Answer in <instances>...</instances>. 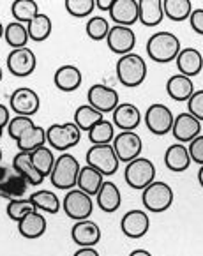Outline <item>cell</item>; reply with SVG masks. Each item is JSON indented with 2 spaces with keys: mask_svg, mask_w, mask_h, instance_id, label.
Here are the masks:
<instances>
[{
  "mask_svg": "<svg viewBox=\"0 0 203 256\" xmlns=\"http://www.w3.org/2000/svg\"><path fill=\"white\" fill-rule=\"evenodd\" d=\"M180 50V39L166 30L156 32L147 41V55L158 64H168L172 60H177Z\"/></svg>",
  "mask_w": 203,
  "mask_h": 256,
  "instance_id": "6da1fadb",
  "label": "cell"
},
{
  "mask_svg": "<svg viewBox=\"0 0 203 256\" xmlns=\"http://www.w3.org/2000/svg\"><path fill=\"white\" fill-rule=\"evenodd\" d=\"M80 170H82V166H80L78 159L69 152H62L60 158H56L55 161L53 172L50 175V182L56 189L71 191L78 184Z\"/></svg>",
  "mask_w": 203,
  "mask_h": 256,
  "instance_id": "7a4b0ae2",
  "label": "cell"
},
{
  "mask_svg": "<svg viewBox=\"0 0 203 256\" xmlns=\"http://www.w3.org/2000/svg\"><path fill=\"white\" fill-rule=\"evenodd\" d=\"M115 71H117V80L124 87L134 88L140 87L147 78V62L138 53H128L117 60Z\"/></svg>",
  "mask_w": 203,
  "mask_h": 256,
  "instance_id": "3957f363",
  "label": "cell"
},
{
  "mask_svg": "<svg viewBox=\"0 0 203 256\" xmlns=\"http://www.w3.org/2000/svg\"><path fill=\"white\" fill-rule=\"evenodd\" d=\"M80 140H82V129L74 122L52 124L46 129V144L55 150H69L80 144Z\"/></svg>",
  "mask_w": 203,
  "mask_h": 256,
  "instance_id": "277c9868",
  "label": "cell"
},
{
  "mask_svg": "<svg viewBox=\"0 0 203 256\" xmlns=\"http://www.w3.org/2000/svg\"><path fill=\"white\" fill-rule=\"evenodd\" d=\"M142 202L143 207L148 212L154 214H161V212L168 210L173 204V189L170 188L166 182L154 180L150 186L143 189L142 192Z\"/></svg>",
  "mask_w": 203,
  "mask_h": 256,
  "instance_id": "5b68a950",
  "label": "cell"
},
{
  "mask_svg": "<svg viewBox=\"0 0 203 256\" xmlns=\"http://www.w3.org/2000/svg\"><path fill=\"white\" fill-rule=\"evenodd\" d=\"M62 208H64L66 216L72 221H85V219H90L92 210H94V200L90 194L74 188L66 192L64 200H62Z\"/></svg>",
  "mask_w": 203,
  "mask_h": 256,
  "instance_id": "8992f818",
  "label": "cell"
},
{
  "mask_svg": "<svg viewBox=\"0 0 203 256\" xmlns=\"http://www.w3.org/2000/svg\"><path fill=\"white\" fill-rule=\"evenodd\" d=\"M124 178L129 188L132 189H145L156 180V166L150 159L136 158L134 161L128 162L124 170Z\"/></svg>",
  "mask_w": 203,
  "mask_h": 256,
  "instance_id": "52a82bcc",
  "label": "cell"
},
{
  "mask_svg": "<svg viewBox=\"0 0 203 256\" xmlns=\"http://www.w3.org/2000/svg\"><path fill=\"white\" fill-rule=\"evenodd\" d=\"M86 164L101 172L104 177H110L118 170V158L113 150V145H92L86 150Z\"/></svg>",
  "mask_w": 203,
  "mask_h": 256,
  "instance_id": "ba28073f",
  "label": "cell"
},
{
  "mask_svg": "<svg viewBox=\"0 0 203 256\" xmlns=\"http://www.w3.org/2000/svg\"><path fill=\"white\" fill-rule=\"evenodd\" d=\"M143 120L147 129L156 136H164L172 132L173 122H175V115L166 104L161 102H154L147 108V113L143 115Z\"/></svg>",
  "mask_w": 203,
  "mask_h": 256,
  "instance_id": "9c48e42d",
  "label": "cell"
},
{
  "mask_svg": "<svg viewBox=\"0 0 203 256\" xmlns=\"http://www.w3.org/2000/svg\"><path fill=\"white\" fill-rule=\"evenodd\" d=\"M112 145L118 161L122 162L134 161L136 158H140L143 150V142L136 131H120L118 134H115Z\"/></svg>",
  "mask_w": 203,
  "mask_h": 256,
  "instance_id": "30bf717a",
  "label": "cell"
},
{
  "mask_svg": "<svg viewBox=\"0 0 203 256\" xmlns=\"http://www.w3.org/2000/svg\"><path fill=\"white\" fill-rule=\"evenodd\" d=\"M86 99H88V104L92 108H96L98 112L104 113H113L115 108L120 104V98H118V92L112 87H106L102 83H96L88 88L86 92Z\"/></svg>",
  "mask_w": 203,
  "mask_h": 256,
  "instance_id": "8fae6325",
  "label": "cell"
},
{
  "mask_svg": "<svg viewBox=\"0 0 203 256\" xmlns=\"http://www.w3.org/2000/svg\"><path fill=\"white\" fill-rule=\"evenodd\" d=\"M8 71L16 78H25V76L32 74L38 68V56L28 46L20 50H11L8 55Z\"/></svg>",
  "mask_w": 203,
  "mask_h": 256,
  "instance_id": "7c38bea8",
  "label": "cell"
},
{
  "mask_svg": "<svg viewBox=\"0 0 203 256\" xmlns=\"http://www.w3.org/2000/svg\"><path fill=\"white\" fill-rule=\"evenodd\" d=\"M9 104L11 110L16 115H23V117H32L39 112L41 108V98L34 88L28 87H20L9 98Z\"/></svg>",
  "mask_w": 203,
  "mask_h": 256,
  "instance_id": "4fadbf2b",
  "label": "cell"
},
{
  "mask_svg": "<svg viewBox=\"0 0 203 256\" xmlns=\"http://www.w3.org/2000/svg\"><path fill=\"white\" fill-rule=\"evenodd\" d=\"M28 182L16 172L14 168L0 164V196L8 198V200H16V198H23Z\"/></svg>",
  "mask_w": 203,
  "mask_h": 256,
  "instance_id": "5bb4252c",
  "label": "cell"
},
{
  "mask_svg": "<svg viewBox=\"0 0 203 256\" xmlns=\"http://www.w3.org/2000/svg\"><path fill=\"white\" fill-rule=\"evenodd\" d=\"M106 44L117 55H128L132 53V48L136 46V34L131 26L115 25L110 28V34L106 38Z\"/></svg>",
  "mask_w": 203,
  "mask_h": 256,
  "instance_id": "9a60e30c",
  "label": "cell"
},
{
  "mask_svg": "<svg viewBox=\"0 0 203 256\" xmlns=\"http://www.w3.org/2000/svg\"><path fill=\"white\" fill-rule=\"evenodd\" d=\"M172 134L175 136L178 144H191L196 136L202 134V122L196 117H192L189 112L178 113L173 122Z\"/></svg>",
  "mask_w": 203,
  "mask_h": 256,
  "instance_id": "2e32d148",
  "label": "cell"
},
{
  "mask_svg": "<svg viewBox=\"0 0 203 256\" xmlns=\"http://www.w3.org/2000/svg\"><path fill=\"white\" fill-rule=\"evenodd\" d=\"M148 228H150V218L147 212L140 208L126 212L120 221L122 234L129 238H142L143 235H147Z\"/></svg>",
  "mask_w": 203,
  "mask_h": 256,
  "instance_id": "e0dca14e",
  "label": "cell"
},
{
  "mask_svg": "<svg viewBox=\"0 0 203 256\" xmlns=\"http://www.w3.org/2000/svg\"><path fill=\"white\" fill-rule=\"evenodd\" d=\"M71 238L80 248H94L101 240V228L90 219L76 221L71 228Z\"/></svg>",
  "mask_w": 203,
  "mask_h": 256,
  "instance_id": "ac0fdd59",
  "label": "cell"
},
{
  "mask_svg": "<svg viewBox=\"0 0 203 256\" xmlns=\"http://www.w3.org/2000/svg\"><path fill=\"white\" fill-rule=\"evenodd\" d=\"M112 122L120 131H134L142 122V112L131 102H120L112 113Z\"/></svg>",
  "mask_w": 203,
  "mask_h": 256,
  "instance_id": "d6986e66",
  "label": "cell"
},
{
  "mask_svg": "<svg viewBox=\"0 0 203 256\" xmlns=\"http://www.w3.org/2000/svg\"><path fill=\"white\" fill-rule=\"evenodd\" d=\"M108 14L115 25L131 26L140 22V4L136 0H115Z\"/></svg>",
  "mask_w": 203,
  "mask_h": 256,
  "instance_id": "ffe728a7",
  "label": "cell"
},
{
  "mask_svg": "<svg viewBox=\"0 0 203 256\" xmlns=\"http://www.w3.org/2000/svg\"><path fill=\"white\" fill-rule=\"evenodd\" d=\"M83 82V74L76 66L72 64H66L60 66V68L55 71V76H53V83L55 87L62 92H74L80 88Z\"/></svg>",
  "mask_w": 203,
  "mask_h": 256,
  "instance_id": "44dd1931",
  "label": "cell"
},
{
  "mask_svg": "<svg viewBox=\"0 0 203 256\" xmlns=\"http://www.w3.org/2000/svg\"><path fill=\"white\" fill-rule=\"evenodd\" d=\"M177 69L178 74H184L188 78L198 76L203 69V55L200 50L196 48H184L180 50L177 56Z\"/></svg>",
  "mask_w": 203,
  "mask_h": 256,
  "instance_id": "7402d4cb",
  "label": "cell"
},
{
  "mask_svg": "<svg viewBox=\"0 0 203 256\" xmlns=\"http://www.w3.org/2000/svg\"><path fill=\"white\" fill-rule=\"evenodd\" d=\"M96 202H98V207L101 208L102 212H106V214L117 212L122 204V196H120L118 186L112 180H104V184L101 186L99 192L96 194Z\"/></svg>",
  "mask_w": 203,
  "mask_h": 256,
  "instance_id": "603a6c76",
  "label": "cell"
},
{
  "mask_svg": "<svg viewBox=\"0 0 203 256\" xmlns=\"http://www.w3.org/2000/svg\"><path fill=\"white\" fill-rule=\"evenodd\" d=\"M191 156H189V148L184 144H172L164 152V164L170 172L180 174L191 166Z\"/></svg>",
  "mask_w": 203,
  "mask_h": 256,
  "instance_id": "cb8c5ba5",
  "label": "cell"
},
{
  "mask_svg": "<svg viewBox=\"0 0 203 256\" xmlns=\"http://www.w3.org/2000/svg\"><path fill=\"white\" fill-rule=\"evenodd\" d=\"M46 228H48V222H46V218L39 210L28 212V214L18 222L20 235L25 238L42 237V235L46 234Z\"/></svg>",
  "mask_w": 203,
  "mask_h": 256,
  "instance_id": "d4e9b609",
  "label": "cell"
},
{
  "mask_svg": "<svg viewBox=\"0 0 203 256\" xmlns=\"http://www.w3.org/2000/svg\"><path fill=\"white\" fill-rule=\"evenodd\" d=\"M166 92L173 101H189L192 94H194V83L191 78L184 74H173L166 82Z\"/></svg>",
  "mask_w": 203,
  "mask_h": 256,
  "instance_id": "484cf974",
  "label": "cell"
},
{
  "mask_svg": "<svg viewBox=\"0 0 203 256\" xmlns=\"http://www.w3.org/2000/svg\"><path fill=\"white\" fill-rule=\"evenodd\" d=\"M12 168L28 182V186H41L44 182V177L38 172L30 161V154L28 152H18L12 159Z\"/></svg>",
  "mask_w": 203,
  "mask_h": 256,
  "instance_id": "4316f807",
  "label": "cell"
},
{
  "mask_svg": "<svg viewBox=\"0 0 203 256\" xmlns=\"http://www.w3.org/2000/svg\"><path fill=\"white\" fill-rule=\"evenodd\" d=\"M140 22L145 26H158L164 16L161 0H140Z\"/></svg>",
  "mask_w": 203,
  "mask_h": 256,
  "instance_id": "83f0119b",
  "label": "cell"
},
{
  "mask_svg": "<svg viewBox=\"0 0 203 256\" xmlns=\"http://www.w3.org/2000/svg\"><path fill=\"white\" fill-rule=\"evenodd\" d=\"M102 184H104V175H102L101 172H98L96 168L86 164L80 170V177H78L76 188L82 189L83 192H86V194H90V196H96Z\"/></svg>",
  "mask_w": 203,
  "mask_h": 256,
  "instance_id": "f1b7e54d",
  "label": "cell"
},
{
  "mask_svg": "<svg viewBox=\"0 0 203 256\" xmlns=\"http://www.w3.org/2000/svg\"><path fill=\"white\" fill-rule=\"evenodd\" d=\"M28 200L34 204V207L38 208L39 212H46V214H58V210L62 208L60 198L53 191H48V189L34 191L28 196Z\"/></svg>",
  "mask_w": 203,
  "mask_h": 256,
  "instance_id": "f546056e",
  "label": "cell"
},
{
  "mask_svg": "<svg viewBox=\"0 0 203 256\" xmlns=\"http://www.w3.org/2000/svg\"><path fill=\"white\" fill-rule=\"evenodd\" d=\"M20 152H34L36 148L46 145V129L41 126H32L28 128L18 140H16Z\"/></svg>",
  "mask_w": 203,
  "mask_h": 256,
  "instance_id": "4dcf8cb0",
  "label": "cell"
},
{
  "mask_svg": "<svg viewBox=\"0 0 203 256\" xmlns=\"http://www.w3.org/2000/svg\"><path fill=\"white\" fill-rule=\"evenodd\" d=\"M26 30H28V38L36 42H42L52 36V30H53V23L50 20L48 14H42L39 12L34 20H32L28 25H26Z\"/></svg>",
  "mask_w": 203,
  "mask_h": 256,
  "instance_id": "1f68e13d",
  "label": "cell"
},
{
  "mask_svg": "<svg viewBox=\"0 0 203 256\" xmlns=\"http://www.w3.org/2000/svg\"><path fill=\"white\" fill-rule=\"evenodd\" d=\"M102 118H104V115H102L101 112H98L96 108H92L90 104H82L76 108L74 112V124L78 126L82 131H90L92 128H94L98 122H101Z\"/></svg>",
  "mask_w": 203,
  "mask_h": 256,
  "instance_id": "d6a6232c",
  "label": "cell"
},
{
  "mask_svg": "<svg viewBox=\"0 0 203 256\" xmlns=\"http://www.w3.org/2000/svg\"><path fill=\"white\" fill-rule=\"evenodd\" d=\"M11 14L14 22L28 25L39 14V6L34 0H14L11 4Z\"/></svg>",
  "mask_w": 203,
  "mask_h": 256,
  "instance_id": "836d02e7",
  "label": "cell"
},
{
  "mask_svg": "<svg viewBox=\"0 0 203 256\" xmlns=\"http://www.w3.org/2000/svg\"><path fill=\"white\" fill-rule=\"evenodd\" d=\"M30 154V161L32 164L38 168V172L42 175V177H50L53 172V166H55V161L56 158L53 156V150L52 148H48L44 145V147H39L36 148L34 152H28Z\"/></svg>",
  "mask_w": 203,
  "mask_h": 256,
  "instance_id": "e575fe53",
  "label": "cell"
},
{
  "mask_svg": "<svg viewBox=\"0 0 203 256\" xmlns=\"http://www.w3.org/2000/svg\"><path fill=\"white\" fill-rule=\"evenodd\" d=\"M4 39L12 50L25 48L26 42L30 41V38H28V30H26V25L18 23V22H11V23L6 25Z\"/></svg>",
  "mask_w": 203,
  "mask_h": 256,
  "instance_id": "d590c367",
  "label": "cell"
},
{
  "mask_svg": "<svg viewBox=\"0 0 203 256\" xmlns=\"http://www.w3.org/2000/svg\"><path fill=\"white\" fill-rule=\"evenodd\" d=\"M162 8H164V16L172 20V22L189 20V16L192 12V4L189 0H164Z\"/></svg>",
  "mask_w": 203,
  "mask_h": 256,
  "instance_id": "8d00e7d4",
  "label": "cell"
},
{
  "mask_svg": "<svg viewBox=\"0 0 203 256\" xmlns=\"http://www.w3.org/2000/svg\"><path fill=\"white\" fill-rule=\"evenodd\" d=\"M115 138V126L113 122L102 118L101 122L94 126V128L88 131V142L92 145H108Z\"/></svg>",
  "mask_w": 203,
  "mask_h": 256,
  "instance_id": "74e56055",
  "label": "cell"
},
{
  "mask_svg": "<svg viewBox=\"0 0 203 256\" xmlns=\"http://www.w3.org/2000/svg\"><path fill=\"white\" fill-rule=\"evenodd\" d=\"M110 23L104 16H90V20L86 22L85 30L86 36L92 39V41H102V39L108 38L110 34Z\"/></svg>",
  "mask_w": 203,
  "mask_h": 256,
  "instance_id": "f35d334b",
  "label": "cell"
},
{
  "mask_svg": "<svg viewBox=\"0 0 203 256\" xmlns=\"http://www.w3.org/2000/svg\"><path fill=\"white\" fill-rule=\"evenodd\" d=\"M34 210H38V208L34 207V204H32L28 198H26V200H23V198L9 200L8 207H6V212H8L9 219H12V221H16V222H20L28 212H34Z\"/></svg>",
  "mask_w": 203,
  "mask_h": 256,
  "instance_id": "ab89813d",
  "label": "cell"
},
{
  "mask_svg": "<svg viewBox=\"0 0 203 256\" xmlns=\"http://www.w3.org/2000/svg\"><path fill=\"white\" fill-rule=\"evenodd\" d=\"M96 9V0H66V11L74 18H86Z\"/></svg>",
  "mask_w": 203,
  "mask_h": 256,
  "instance_id": "60d3db41",
  "label": "cell"
},
{
  "mask_svg": "<svg viewBox=\"0 0 203 256\" xmlns=\"http://www.w3.org/2000/svg\"><path fill=\"white\" fill-rule=\"evenodd\" d=\"M34 124V120H32V117H23V115H16L14 118H11V122H9L8 126V134L11 136L12 140H18L20 136L23 134V132L26 131L28 128H32Z\"/></svg>",
  "mask_w": 203,
  "mask_h": 256,
  "instance_id": "b9f144b4",
  "label": "cell"
},
{
  "mask_svg": "<svg viewBox=\"0 0 203 256\" xmlns=\"http://www.w3.org/2000/svg\"><path fill=\"white\" fill-rule=\"evenodd\" d=\"M188 112L200 122H203V90H194L188 101Z\"/></svg>",
  "mask_w": 203,
  "mask_h": 256,
  "instance_id": "7bdbcfd3",
  "label": "cell"
},
{
  "mask_svg": "<svg viewBox=\"0 0 203 256\" xmlns=\"http://www.w3.org/2000/svg\"><path fill=\"white\" fill-rule=\"evenodd\" d=\"M188 148H189V156H191V161L203 166V134L196 136L191 144H189Z\"/></svg>",
  "mask_w": 203,
  "mask_h": 256,
  "instance_id": "ee69618b",
  "label": "cell"
},
{
  "mask_svg": "<svg viewBox=\"0 0 203 256\" xmlns=\"http://www.w3.org/2000/svg\"><path fill=\"white\" fill-rule=\"evenodd\" d=\"M189 23L196 34L203 36V9H192L191 16H189Z\"/></svg>",
  "mask_w": 203,
  "mask_h": 256,
  "instance_id": "f6af8a7d",
  "label": "cell"
},
{
  "mask_svg": "<svg viewBox=\"0 0 203 256\" xmlns=\"http://www.w3.org/2000/svg\"><path fill=\"white\" fill-rule=\"evenodd\" d=\"M9 122H11V112L6 104H0V138L4 134V129H8Z\"/></svg>",
  "mask_w": 203,
  "mask_h": 256,
  "instance_id": "bcb514c9",
  "label": "cell"
},
{
  "mask_svg": "<svg viewBox=\"0 0 203 256\" xmlns=\"http://www.w3.org/2000/svg\"><path fill=\"white\" fill-rule=\"evenodd\" d=\"M113 2H115V0H96V8L101 9V11L110 12L113 8Z\"/></svg>",
  "mask_w": 203,
  "mask_h": 256,
  "instance_id": "7dc6e473",
  "label": "cell"
},
{
  "mask_svg": "<svg viewBox=\"0 0 203 256\" xmlns=\"http://www.w3.org/2000/svg\"><path fill=\"white\" fill-rule=\"evenodd\" d=\"M72 256H101L94 248H80Z\"/></svg>",
  "mask_w": 203,
  "mask_h": 256,
  "instance_id": "c3c4849f",
  "label": "cell"
},
{
  "mask_svg": "<svg viewBox=\"0 0 203 256\" xmlns=\"http://www.w3.org/2000/svg\"><path fill=\"white\" fill-rule=\"evenodd\" d=\"M129 256H152V254L147 251V249H134V251H131Z\"/></svg>",
  "mask_w": 203,
  "mask_h": 256,
  "instance_id": "681fc988",
  "label": "cell"
},
{
  "mask_svg": "<svg viewBox=\"0 0 203 256\" xmlns=\"http://www.w3.org/2000/svg\"><path fill=\"white\" fill-rule=\"evenodd\" d=\"M198 182L203 188V166H200V170H198Z\"/></svg>",
  "mask_w": 203,
  "mask_h": 256,
  "instance_id": "f907efd6",
  "label": "cell"
},
{
  "mask_svg": "<svg viewBox=\"0 0 203 256\" xmlns=\"http://www.w3.org/2000/svg\"><path fill=\"white\" fill-rule=\"evenodd\" d=\"M4 30H6V26L2 25V22H0V39L4 38Z\"/></svg>",
  "mask_w": 203,
  "mask_h": 256,
  "instance_id": "816d5d0a",
  "label": "cell"
},
{
  "mask_svg": "<svg viewBox=\"0 0 203 256\" xmlns=\"http://www.w3.org/2000/svg\"><path fill=\"white\" fill-rule=\"evenodd\" d=\"M2 78H4V71H2V68H0V82H2Z\"/></svg>",
  "mask_w": 203,
  "mask_h": 256,
  "instance_id": "f5cc1de1",
  "label": "cell"
},
{
  "mask_svg": "<svg viewBox=\"0 0 203 256\" xmlns=\"http://www.w3.org/2000/svg\"><path fill=\"white\" fill-rule=\"evenodd\" d=\"M0 162H2V147H0Z\"/></svg>",
  "mask_w": 203,
  "mask_h": 256,
  "instance_id": "db71d44e",
  "label": "cell"
}]
</instances>
